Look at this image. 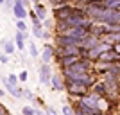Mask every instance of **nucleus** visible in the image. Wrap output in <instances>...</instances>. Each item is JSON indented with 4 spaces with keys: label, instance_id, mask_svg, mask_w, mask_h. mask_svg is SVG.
Segmentation results:
<instances>
[{
    "label": "nucleus",
    "instance_id": "obj_2",
    "mask_svg": "<svg viewBox=\"0 0 120 115\" xmlns=\"http://www.w3.org/2000/svg\"><path fill=\"white\" fill-rule=\"evenodd\" d=\"M54 41H56V47H72V45L81 47V40H75L68 34H57Z\"/></svg>",
    "mask_w": 120,
    "mask_h": 115
},
{
    "label": "nucleus",
    "instance_id": "obj_8",
    "mask_svg": "<svg viewBox=\"0 0 120 115\" xmlns=\"http://www.w3.org/2000/svg\"><path fill=\"white\" fill-rule=\"evenodd\" d=\"M54 56H56V49L52 45H45L43 52H41V63H50Z\"/></svg>",
    "mask_w": 120,
    "mask_h": 115
},
{
    "label": "nucleus",
    "instance_id": "obj_30",
    "mask_svg": "<svg viewBox=\"0 0 120 115\" xmlns=\"http://www.w3.org/2000/svg\"><path fill=\"white\" fill-rule=\"evenodd\" d=\"M22 2H23V5H25V7H27V5H29V2H30V0H22Z\"/></svg>",
    "mask_w": 120,
    "mask_h": 115
},
{
    "label": "nucleus",
    "instance_id": "obj_27",
    "mask_svg": "<svg viewBox=\"0 0 120 115\" xmlns=\"http://www.w3.org/2000/svg\"><path fill=\"white\" fill-rule=\"evenodd\" d=\"M113 50H115L116 54H120V43H115V45H113Z\"/></svg>",
    "mask_w": 120,
    "mask_h": 115
},
{
    "label": "nucleus",
    "instance_id": "obj_6",
    "mask_svg": "<svg viewBox=\"0 0 120 115\" xmlns=\"http://www.w3.org/2000/svg\"><path fill=\"white\" fill-rule=\"evenodd\" d=\"M13 15H15L18 20L27 18V7L23 5V2H22V0H15V5H13Z\"/></svg>",
    "mask_w": 120,
    "mask_h": 115
},
{
    "label": "nucleus",
    "instance_id": "obj_16",
    "mask_svg": "<svg viewBox=\"0 0 120 115\" xmlns=\"http://www.w3.org/2000/svg\"><path fill=\"white\" fill-rule=\"evenodd\" d=\"M61 111H63V115H75L74 106H70V104H65L63 108H61Z\"/></svg>",
    "mask_w": 120,
    "mask_h": 115
},
{
    "label": "nucleus",
    "instance_id": "obj_28",
    "mask_svg": "<svg viewBox=\"0 0 120 115\" xmlns=\"http://www.w3.org/2000/svg\"><path fill=\"white\" fill-rule=\"evenodd\" d=\"M34 115H47V111H45V110H36Z\"/></svg>",
    "mask_w": 120,
    "mask_h": 115
},
{
    "label": "nucleus",
    "instance_id": "obj_11",
    "mask_svg": "<svg viewBox=\"0 0 120 115\" xmlns=\"http://www.w3.org/2000/svg\"><path fill=\"white\" fill-rule=\"evenodd\" d=\"M0 47L4 49V52L7 56L15 54V50H16V43H13V40H2V41H0Z\"/></svg>",
    "mask_w": 120,
    "mask_h": 115
},
{
    "label": "nucleus",
    "instance_id": "obj_3",
    "mask_svg": "<svg viewBox=\"0 0 120 115\" xmlns=\"http://www.w3.org/2000/svg\"><path fill=\"white\" fill-rule=\"evenodd\" d=\"M40 83L41 85H50V79H52V68H50V63H41L40 65Z\"/></svg>",
    "mask_w": 120,
    "mask_h": 115
},
{
    "label": "nucleus",
    "instance_id": "obj_31",
    "mask_svg": "<svg viewBox=\"0 0 120 115\" xmlns=\"http://www.w3.org/2000/svg\"><path fill=\"white\" fill-rule=\"evenodd\" d=\"M5 95V90H2V88H0V97H4Z\"/></svg>",
    "mask_w": 120,
    "mask_h": 115
},
{
    "label": "nucleus",
    "instance_id": "obj_17",
    "mask_svg": "<svg viewBox=\"0 0 120 115\" xmlns=\"http://www.w3.org/2000/svg\"><path fill=\"white\" fill-rule=\"evenodd\" d=\"M16 29L20 31V32H23V34H27V24H25L23 20H18V22H16Z\"/></svg>",
    "mask_w": 120,
    "mask_h": 115
},
{
    "label": "nucleus",
    "instance_id": "obj_33",
    "mask_svg": "<svg viewBox=\"0 0 120 115\" xmlns=\"http://www.w3.org/2000/svg\"><path fill=\"white\" fill-rule=\"evenodd\" d=\"M0 4H5V0H0Z\"/></svg>",
    "mask_w": 120,
    "mask_h": 115
},
{
    "label": "nucleus",
    "instance_id": "obj_25",
    "mask_svg": "<svg viewBox=\"0 0 120 115\" xmlns=\"http://www.w3.org/2000/svg\"><path fill=\"white\" fill-rule=\"evenodd\" d=\"M5 7H7V9H9V11H13V5H15V0H5Z\"/></svg>",
    "mask_w": 120,
    "mask_h": 115
},
{
    "label": "nucleus",
    "instance_id": "obj_19",
    "mask_svg": "<svg viewBox=\"0 0 120 115\" xmlns=\"http://www.w3.org/2000/svg\"><path fill=\"white\" fill-rule=\"evenodd\" d=\"M49 2L52 4L54 9H56V7H61V5H66V4H68V0H49Z\"/></svg>",
    "mask_w": 120,
    "mask_h": 115
},
{
    "label": "nucleus",
    "instance_id": "obj_7",
    "mask_svg": "<svg viewBox=\"0 0 120 115\" xmlns=\"http://www.w3.org/2000/svg\"><path fill=\"white\" fill-rule=\"evenodd\" d=\"M4 86H5V92H7V94H11L13 97H16V99H20V97H23V90H22L20 86H13V85H9V81H7V77L4 79Z\"/></svg>",
    "mask_w": 120,
    "mask_h": 115
},
{
    "label": "nucleus",
    "instance_id": "obj_13",
    "mask_svg": "<svg viewBox=\"0 0 120 115\" xmlns=\"http://www.w3.org/2000/svg\"><path fill=\"white\" fill-rule=\"evenodd\" d=\"M15 43H16V49H18V50L25 49V34H23V32H20V31H16V32H15Z\"/></svg>",
    "mask_w": 120,
    "mask_h": 115
},
{
    "label": "nucleus",
    "instance_id": "obj_22",
    "mask_svg": "<svg viewBox=\"0 0 120 115\" xmlns=\"http://www.w3.org/2000/svg\"><path fill=\"white\" fill-rule=\"evenodd\" d=\"M23 97H25V99H29V101H34L36 99V95L32 94L30 90H23Z\"/></svg>",
    "mask_w": 120,
    "mask_h": 115
},
{
    "label": "nucleus",
    "instance_id": "obj_18",
    "mask_svg": "<svg viewBox=\"0 0 120 115\" xmlns=\"http://www.w3.org/2000/svg\"><path fill=\"white\" fill-rule=\"evenodd\" d=\"M7 81H9V85H13V86H18V83H20V79H18V75H16V74H9Z\"/></svg>",
    "mask_w": 120,
    "mask_h": 115
},
{
    "label": "nucleus",
    "instance_id": "obj_12",
    "mask_svg": "<svg viewBox=\"0 0 120 115\" xmlns=\"http://www.w3.org/2000/svg\"><path fill=\"white\" fill-rule=\"evenodd\" d=\"M34 13H36V16H38V18H40L41 22H43V20L47 18V7H45L43 4H41V2L34 4Z\"/></svg>",
    "mask_w": 120,
    "mask_h": 115
},
{
    "label": "nucleus",
    "instance_id": "obj_5",
    "mask_svg": "<svg viewBox=\"0 0 120 115\" xmlns=\"http://www.w3.org/2000/svg\"><path fill=\"white\" fill-rule=\"evenodd\" d=\"M50 90H52V92H63V90H66V83L63 81V75H59V74L52 75V79H50Z\"/></svg>",
    "mask_w": 120,
    "mask_h": 115
},
{
    "label": "nucleus",
    "instance_id": "obj_26",
    "mask_svg": "<svg viewBox=\"0 0 120 115\" xmlns=\"http://www.w3.org/2000/svg\"><path fill=\"white\" fill-rule=\"evenodd\" d=\"M0 115H9V111L4 108V104H0Z\"/></svg>",
    "mask_w": 120,
    "mask_h": 115
},
{
    "label": "nucleus",
    "instance_id": "obj_9",
    "mask_svg": "<svg viewBox=\"0 0 120 115\" xmlns=\"http://www.w3.org/2000/svg\"><path fill=\"white\" fill-rule=\"evenodd\" d=\"M79 58L81 56H63V58H59V65H61V68L65 70V68H68V67H72L75 63V61H79Z\"/></svg>",
    "mask_w": 120,
    "mask_h": 115
},
{
    "label": "nucleus",
    "instance_id": "obj_20",
    "mask_svg": "<svg viewBox=\"0 0 120 115\" xmlns=\"http://www.w3.org/2000/svg\"><path fill=\"white\" fill-rule=\"evenodd\" d=\"M34 113H36V110L32 106H23L22 108V115H34Z\"/></svg>",
    "mask_w": 120,
    "mask_h": 115
},
{
    "label": "nucleus",
    "instance_id": "obj_14",
    "mask_svg": "<svg viewBox=\"0 0 120 115\" xmlns=\"http://www.w3.org/2000/svg\"><path fill=\"white\" fill-rule=\"evenodd\" d=\"M102 41L109 43V45H115V43H120V32H109L102 38Z\"/></svg>",
    "mask_w": 120,
    "mask_h": 115
},
{
    "label": "nucleus",
    "instance_id": "obj_23",
    "mask_svg": "<svg viewBox=\"0 0 120 115\" xmlns=\"http://www.w3.org/2000/svg\"><path fill=\"white\" fill-rule=\"evenodd\" d=\"M45 111H47V115H57V110L54 106H45Z\"/></svg>",
    "mask_w": 120,
    "mask_h": 115
},
{
    "label": "nucleus",
    "instance_id": "obj_29",
    "mask_svg": "<svg viewBox=\"0 0 120 115\" xmlns=\"http://www.w3.org/2000/svg\"><path fill=\"white\" fill-rule=\"evenodd\" d=\"M113 9H115V11H120V2H118L116 5H115V7H113Z\"/></svg>",
    "mask_w": 120,
    "mask_h": 115
},
{
    "label": "nucleus",
    "instance_id": "obj_10",
    "mask_svg": "<svg viewBox=\"0 0 120 115\" xmlns=\"http://www.w3.org/2000/svg\"><path fill=\"white\" fill-rule=\"evenodd\" d=\"M91 92H93V94H97V95H100L102 99H104V97H109L108 88H106V85H104V81H102V83H95V85L91 86Z\"/></svg>",
    "mask_w": 120,
    "mask_h": 115
},
{
    "label": "nucleus",
    "instance_id": "obj_21",
    "mask_svg": "<svg viewBox=\"0 0 120 115\" xmlns=\"http://www.w3.org/2000/svg\"><path fill=\"white\" fill-rule=\"evenodd\" d=\"M27 77H29V72H27V70H22L20 74H18V79H20V83H25V81H27Z\"/></svg>",
    "mask_w": 120,
    "mask_h": 115
},
{
    "label": "nucleus",
    "instance_id": "obj_32",
    "mask_svg": "<svg viewBox=\"0 0 120 115\" xmlns=\"http://www.w3.org/2000/svg\"><path fill=\"white\" fill-rule=\"evenodd\" d=\"M32 2H34V4H38V2H40V0H32Z\"/></svg>",
    "mask_w": 120,
    "mask_h": 115
},
{
    "label": "nucleus",
    "instance_id": "obj_24",
    "mask_svg": "<svg viewBox=\"0 0 120 115\" xmlns=\"http://www.w3.org/2000/svg\"><path fill=\"white\" fill-rule=\"evenodd\" d=\"M0 63H4V65H5V63H9V56L5 54V52H4V54H0Z\"/></svg>",
    "mask_w": 120,
    "mask_h": 115
},
{
    "label": "nucleus",
    "instance_id": "obj_15",
    "mask_svg": "<svg viewBox=\"0 0 120 115\" xmlns=\"http://www.w3.org/2000/svg\"><path fill=\"white\" fill-rule=\"evenodd\" d=\"M27 45H29V54L32 56V58H38V56H40V52H38V47H36L32 41H27Z\"/></svg>",
    "mask_w": 120,
    "mask_h": 115
},
{
    "label": "nucleus",
    "instance_id": "obj_4",
    "mask_svg": "<svg viewBox=\"0 0 120 115\" xmlns=\"http://www.w3.org/2000/svg\"><path fill=\"white\" fill-rule=\"evenodd\" d=\"M104 85H106V88H108V94H109V95H115L116 92L120 90V81H118V77L104 75Z\"/></svg>",
    "mask_w": 120,
    "mask_h": 115
},
{
    "label": "nucleus",
    "instance_id": "obj_1",
    "mask_svg": "<svg viewBox=\"0 0 120 115\" xmlns=\"http://www.w3.org/2000/svg\"><path fill=\"white\" fill-rule=\"evenodd\" d=\"M66 92L70 97H84L91 92V88L84 83H79V81H66Z\"/></svg>",
    "mask_w": 120,
    "mask_h": 115
}]
</instances>
